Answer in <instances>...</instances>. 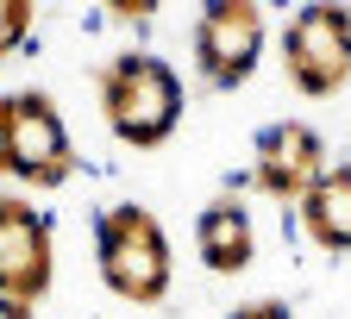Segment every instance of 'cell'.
I'll use <instances>...</instances> for the list:
<instances>
[{
    "mask_svg": "<svg viewBox=\"0 0 351 319\" xmlns=\"http://www.w3.org/2000/svg\"><path fill=\"white\" fill-rule=\"evenodd\" d=\"M301 225H307V238L320 251H351V163L326 169L301 194Z\"/></svg>",
    "mask_w": 351,
    "mask_h": 319,
    "instance_id": "9c48e42d",
    "label": "cell"
},
{
    "mask_svg": "<svg viewBox=\"0 0 351 319\" xmlns=\"http://www.w3.org/2000/svg\"><path fill=\"white\" fill-rule=\"evenodd\" d=\"M69 169H75V144L51 94L25 88V94L0 101V175L25 181V188H63Z\"/></svg>",
    "mask_w": 351,
    "mask_h": 319,
    "instance_id": "3957f363",
    "label": "cell"
},
{
    "mask_svg": "<svg viewBox=\"0 0 351 319\" xmlns=\"http://www.w3.org/2000/svg\"><path fill=\"white\" fill-rule=\"evenodd\" d=\"M232 319H295V313H289L282 301H251V307H239Z\"/></svg>",
    "mask_w": 351,
    "mask_h": 319,
    "instance_id": "8fae6325",
    "label": "cell"
},
{
    "mask_svg": "<svg viewBox=\"0 0 351 319\" xmlns=\"http://www.w3.org/2000/svg\"><path fill=\"white\" fill-rule=\"evenodd\" d=\"M0 319H32V307H19V301H7V294H0Z\"/></svg>",
    "mask_w": 351,
    "mask_h": 319,
    "instance_id": "7c38bea8",
    "label": "cell"
},
{
    "mask_svg": "<svg viewBox=\"0 0 351 319\" xmlns=\"http://www.w3.org/2000/svg\"><path fill=\"white\" fill-rule=\"evenodd\" d=\"M282 69L301 94H339L351 81V13L345 7H301L282 31Z\"/></svg>",
    "mask_w": 351,
    "mask_h": 319,
    "instance_id": "277c9868",
    "label": "cell"
},
{
    "mask_svg": "<svg viewBox=\"0 0 351 319\" xmlns=\"http://www.w3.org/2000/svg\"><path fill=\"white\" fill-rule=\"evenodd\" d=\"M51 225L38 207H25L19 194H0V294L32 307L51 288Z\"/></svg>",
    "mask_w": 351,
    "mask_h": 319,
    "instance_id": "8992f818",
    "label": "cell"
},
{
    "mask_svg": "<svg viewBox=\"0 0 351 319\" xmlns=\"http://www.w3.org/2000/svg\"><path fill=\"white\" fill-rule=\"evenodd\" d=\"M101 113H107V131L119 144H163L176 125H182V81L176 69L151 51H125L101 69Z\"/></svg>",
    "mask_w": 351,
    "mask_h": 319,
    "instance_id": "6da1fadb",
    "label": "cell"
},
{
    "mask_svg": "<svg viewBox=\"0 0 351 319\" xmlns=\"http://www.w3.org/2000/svg\"><path fill=\"white\" fill-rule=\"evenodd\" d=\"M251 175H257L263 194L301 201V194L326 175V144H320V131L301 125V119H276V125L257 138V163H251Z\"/></svg>",
    "mask_w": 351,
    "mask_h": 319,
    "instance_id": "52a82bcc",
    "label": "cell"
},
{
    "mask_svg": "<svg viewBox=\"0 0 351 319\" xmlns=\"http://www.w3.org/2000/svg\"><path fill=\"white\" fill-rule=\"evenodd\" d=\"M32 31V0H0V63H7Z\"/></svg>",
    "mask_w": 351,
    "mask_h": 319,
    "instance_id": "30bf717a",
    "label": "cell"
},
{
    "mask_svg": "<svg viewBox=\"0 0 351 319\" xmlns=\"http://www.w3.org/2000/svg\"><path fill=\"white\" fill-rule=\"evenodd\" d=\"M95 263H101V282L125 301H163L169 294V276H176V263H169V238H163V225L145 213V207H107L101 225H95Z\"/></svg>",
    "mask_w": 351,
    "mask_h": 319,
    "instance_id": "7a4b0ae2",
    "label": "cell"
},
{
    "mask_svg": "<svg viewBox=\"0 0 351 319\" xmlns=\"http://www.w3.org/2000/svg\"><path fill=\"white\" fill-rule=\"evenodd\" d=\"M195 244H201V263L213 269V276H239V269L257 257V232H251L245 201H213L195 219Z\"/></svg>",
    "mask_w": 351,
    "mask_h": 319,
    "instance_id": "ba28073f",
    "label": "cell"
},
{
    "mask_svg": "<svg viewBox=\"0 0 351 319\" xmlns=\"http://www.w3.org/2000/svg\"><path fill=\"white\" fill-rule=\"evenodd\" d=\"M263 57V13L251 7V0H213V7H201L195 19V63L213 88H239L251 81Z\"/></svg>",
    "mask_w": 351,
    "mask_h": 319,
    "instance_id": "5b68a950",
    "label": "cell"
}]
</instances>
